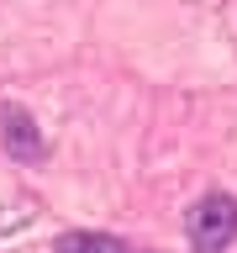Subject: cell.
Masks as SVG:
<instances>
[{"mask_svg":"<svg viewBox=\"0 0 237 253\" xmlns=\"http://www.w3.org/2000/svg\"><path fill=\"white\" fill-rule=\"evenodd\" d=\"M185 227H190L195 253H221L237 237V201H232V195H221V190H216V195H200V201L190 206Z\"/></svg>","mask_w":237,"mask_h":253,"instance_id":"obj_1","label":"cell"},{"mask_svg":"<svg viewBox=\"0 0 237 253\" xmlns=\"http://www.w3.org/2000/svg\"><path fill=\"white\" fill-rule=\"evenodd\" d=\"M0 142H5V153H11L16 164H42L47 158V142H42V132H37V116H32L27 106H16V100L0 106Z\"/></svg>","mask_w":237,"mask_h":253,"instance_id":"obj_2","label":"cell"},{"mask_svg":"<svg viewBox=\"0 0 237 253\" xmlns=\"http://www.w3.org/2000/svg\"><path fill=\"white\" fill-rule=\"evenodd\" d=\"M58 253H132V248L121 237H111V232H63Z\"/></svg>","mask_w":237,"mask_h":253,"instance_id":"obj_3","label":"cell"}]
</instances>
